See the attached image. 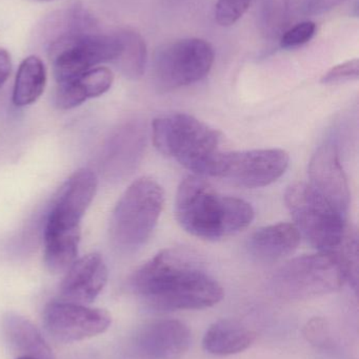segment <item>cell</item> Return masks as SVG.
<instances>
[{"mask_svg": "<svg viewBox=\"0 0 359 359\" xmlns=\"http://www.w3.org/2000/svg\"><path fill=\"white\" fill-rule=\"evenodd\" d=\"M131 286L157 311L206 309L223 297L219 283L181 249L156 255L133 274Z\"/></svg>", "mask_w": 359, "mask_h": 359, "instance_id": "cell-1", "label": "cell"}, {"mask_svg": "<svg viewBox=\"0 0 359 359\" xmlns=\"http://www.w3.org/2000/svg\"><path fill=\"white\" fill-rule=\"evenodd\" d=\"M175 215L192 236L216 241L246 229L255 212L250 203L219 194L206 180L192 175L177 189Z\"/></svg>", "mask_w": 359, "mask_h": 359, "instance_id": "cell-2", "label": "cell"}, {"mask_svg": "<svg viewBox=\"0 0 359 359\" xmlns=\"http://www.w3.org/2000/svg\"><path fill=\"white\" fill-rule=\"evenodd\" d=\"M154 147L196 176H214L221 149V135L194 116L168 114L152 124Z\"/></svg>", "mask_w": 359, "mask_h": 359, "instance_id": "cell-3", "label": "cell"}, {"mask_svg": "<svg viewBox=\"0 0 359 359\" xmlns=\"http://www.w3.org/2000/svg\"><path fill=\"white\" fill-rule=\"evenodd\" d=\"M164 192L149 177L133 182L112 213L110 236L122 252H134L151 238L164 208Z\"/></svg>", "mask_w": 359, "mask_h": 359, "instance_id": "cell-4", "label": "cell"}, {"mask_svg": "<svg viewBox=\"0 0 359 359\" xmlns=\"http://www.w3.org/2000/svg\"><path fill=\"white\" fill-rule=\"evenodd\" d=\"M347 283L345 271L333 253L295 257L272 276L270 288L286 301H306L330 294Z\"/></svg>", "mask_w": 359, "mask_h": 359, "instance_id": "cell-5", "label": "cell"}, {"mask_svg": "<svg viewBox=\"0 0 359 359\" xmlns=\"http://www.w3.org/2000/svg\"><path fill=\"white\" fill-rule=\"evenodd\" d=\"M297 229L320 252L333 253L343 242L349 225L347 215L308 183H295L285 196Z\"/></svg>", "mask_w": 359, "mask_h": 359, "instance_id": "cell-6", "label": "cell"}, {"mask_svg": "<svg viewBox=\"0 0 359 359\" xmlns=\"http://www.w3.org/2000/svg\"><path fill=\"white\" fill-rule=\"evenodd\" d=\"M212 46L200 38H185L160 46L153 58V80L160 92H170L204 79L212 69Z\"/></svg>", "mask_w": 359, "mask_h": 359, "instance_id": "cell-7", "label": "cell"}, {"mask_svg": "<svg viewBox=\"0 0 359 359\" xmlns=\"http://www.w3.org/2000/svg\"><path fill=\"white\" fill-rule=\"evenodd\" d=\"M48 58L57 83H65L105 62H114L119 53L117 35L98 33L65 35L48 42Z\"/></svg>", "mask_w": 359, "mask_h": 359, "instance_id": "cell-8", "label": "cell"}, {"mask_svg": "<svg viewBox=\"0 0 359 359\" xmlns=\"http://www.w3.org/2000/svg\"><path fill=\"white\" fill-rule=\"evenodd\" d=\"M289 162L288 153L280 149L223 151L213 177L242 187H265L284 176Z\"/></svg>", "mask_w": 359, "mask_h": 359, "instance_id": "cell-9", "label": "cell"}, {"mask_svg": "<svg viewBox=\"0 0 359 359\" xmlns=\"http://www.w3.org/2000/svg\"><path fill=\"white\" fill-rule=\"evenodd\" d=\"M96 175L91 170H78L61 188L44 227V236H80V223L97 190Z\"/></svg>", "mask_w": 359, "mask_h": 359, "instance_id": "cell-10", "label": "cell"}, {"mask_svg": "<svg viewBox=\"0 0 359 359\" xmlns=\"http://www.w3.org/2000/svg\"><path fill=\"white\" fill-rule=\"evenodd\" d=\"M105 310L93 309L69 302H53L44 312L46 331L57 341L72 343L105 333L111 325Z\"/></svg>", "mask_w": 359, "mask_h": 359, "instance_id": "cell-11", "label": "cell"}, {"mask_svg": "<svg viewBox=\"0 0 359 359\" xmlns=\"http://www.w3.org/2000/svg\"><path fill=\"white\" fill-rule=\"evenodd\" d=\"M309 185L344 215L350 206V188L339 149L333 143L322 145L309 164Z\"/></svg>", "mask_w": 359, "mask_h": 359, "instance_id": "cell-12", "label": "cell"}, {"mask_svg": "<svg viewBox=\"0 0 359 359\" xmlns=\"http://www.w3.org/2000/svg\"><path fill=\"white\" fill-rule=\"evenodd\" d=\"M191 335L181 320H156L137 334L135 352L141 359H181L189 351Z\"/></svg>", "mask_w": 359, "mask_h": 359, "instance_id": "cell-13", "label": "cell"}, {"mask_svg": "<svg viewBox=\"0 0 359 359\" xmlns=\"http://www.w3.org/2000/svg\"><path fill=\"white\" fill-rule=\"evenodd\" d=\"M107 267L98 253H90L76 259L60 285V297L69 303H92L107 282Z\"/></svg>", "mask_w": 359, "mask_h": 359, "instance_id": "cell-14", "label": "cell"}, {"mask_svg": "<svg viewBox=\"0 0 359 359\" xmlns=\"http://www.w3.org/2000/svg\"><path fill=\"white\" fill-rule=\"evenodd\" d=\"M301 234L294 224L278 223L261 228L251 236L249 253L256 261L273 263L294 252Z\"/></svg>", "mask_w": 359, "mask_h": 359, "instance_id": "cell-15", "label": "cell"}, {"mask_svg": "<svg viewBox=\"0 0 359 359\" xmlns=\"http://www.w3.org/2000/svg\"><path fill=\"white\" fill-rule=\"evenodd\" d=\"M113 80V73L107 67H94L70 81L58 84L55 102L60 109L79 107L84 101L107 93Z\"/></svg>", "mask_w": 359, "mask_h": 359, "instance_id": "cell-16", "label": "cell"}, {"mask_svg": "<svg viewBox=\"0 0 359 359\" xmlns=\"http://www.w3.org/2000/svg\"><path fill=\"white\" fill-rule=\"evenodd\" d=\"M1 331L6 344L15 353L19 354V358L55 359L40 331L20 314L14 312L4 314Z\"/></svg>", "mask_w": 359, "mask_h": 359, "instance_id": "cell-17", "label": "cell"}, {"mask_svg": "<svg viewBox=\"0 0 359 359\" xmlns=\"http://www.w3.org/2000/svg\"><path fill=\"white\" fill-rule=\"evenodd\" d=\"M256 334L235 320H221L209 327L202 339L204 351L215 356L242 353L254 344Z\"/></svg>", "mask_w": 359, "mask_h": 359, "instance_id": "cell-18", "label": "cell"}, {"mask_svg": "<svg viewBox=\"0 0 359 359\" xmlns=\"http://www.w3.org/2000/svg\"><path fill=\"white\" fill-rule=\"evenodd\" d=\"M119 40V53L114 60L120 73L131 80L143 77L147 67L148 50L145 39L138 32L131 29L116 33Z\"/></svg>", "mask_w": 359, "mask_h": 359, "instance_id": "cell-19", "label": "cell"}, {"mask_svg": "<svg viewBox=\"0 0 359 359\" xmlns=\"http://www.w3.org/2000/svg\"><path fill=\"white\" fill-rule=\"evenodd\" d=\"M46 71L41 59L29 56L19 65L13 90V103L16 107H27L36 102L44 93Z\"/></svg>", "mask_w": 359, "mask_h": 359, "instance_id": "cell-20", "label": "cell"}, {"mask_svg": "<svg viewBox=\"0 0 359 359\" xmlns=\"http://www.w3.org/2000/svg\"><path fill=\"white\" fill-rule=\"evenodd\" d=\"M337 257L350 286L358 292V236L352 227H348L345 238L339 248L333 252Z\"/></svg>", "mask_w": 359, "mask_h": 359, "instance_id": "cell-21", "label": "cell"}, {"mask_svg": "<svg viewBox=\"0 0 359 359\" xmlns=\"http://www.w3.org/2000/svg\"><path fill=\"white\" fill-rule=\"evenodd\" d=\"M252 0H218L215 6V19L223 27L237 22L248 11Z\"/></svg>", "mask_w": 359, "mask_h": 359, "instance_id": "cell-22", "label": "cell"}, {"mask_svg": "<svg viewBox=\"0 0 359 359\" xmlns=\"http://www.w3.org/2000/svg\"><path fill=\"white\" fill-rule=\"evenodd\" d=\"M316 33V25L312 21L297 23L282 35L280 44L284 48H295L308 43Z\"/></svg>", "mask_w": 359, "mask_h": 359, "instance_id": "cell-23", "label": "cell"}, {"mask_svg": "<svg viewBox=\"0 0 359 359\" xmlns=\"http://www.w3.org/2000/svg\"><path fill=\"white\" fill-rule=\"evenodd\" d=\"M359 74L358 59L347 61L335 65L332 69H329L322 78V83L337 84L341 82L352 81L358 80Z\"/></svg>", "mask_w": 359, "mask_h": 359, "instance_id": "cell-24", "label": "cell"}, {"mask_svg": "<svg viewBox=\"0 0 359 359\" xmlns=\"http://www.w3.org/2000/svg\"><path fill=\"white\" fill-rule=\"evenodd\" d=\"M350 0H307L305 4V12L308 15H322L334 10L337 6H343Z\"/></svg>", "mask_w": 359, "mask_h": 359, "instance_id": "cell-25", "label": "cell"}, {"mask_svg": "<svg viewBox=\"0 0 359 359\" xmlns=\"http://www.w3.org/2000/svg\"><path fill=\"white\" fill-rule=\"evenodd\" d=\"M306 337L313 344H322L326 341V323L320 318H314L308 323L305 329Z\"/></svg>", "mask_w": 359, "mask_h": 359, "instance_id": "cell-26", "label": "cell"}, {"mask_svg": "<svg viewBox=\"0 0 359 359\" xmlns=\"http://www.w3.org/2000/svg\"><path fill=\"white\" fill-rule=\"evenodd\" d=\"M12 69V61L8 50L0 48V88L8 81Z\"/></svg>", "mask_w": 359, "mask_h": 359, "instance_id": "cell-27", "label": "cell"}, {"mask_svg": "<svg viewBox=\"0 0 359 359\" xmlns=\"http://www.w3.org/2000/svg\"><path fill=\"white\" fill-rule=\"evenodd\" d=\"M17 359H35V358H27V356H20V358H18Z\"/></svg>", "mask_w": 359, "mask_h": 359, "instance_id": "cell-28", "label": "cell"}, {"mask_svg": "<svg viewBox=\"0 0 359 359\" xmlns=\"http://www.w3.org/2000/svg\"><path fill=\"white\" fill-rule=\"evenodd\" d=\"M35 1L46 2V1H52V0H35Z\"/></svg>", "mask_w": 359, "mask_h": 359, "instance_id": "cell-29", "label": "cell"}]
</instances>
